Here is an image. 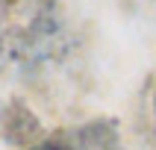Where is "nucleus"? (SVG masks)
<instances>
[{
  "mask_svg": "<svg viewBox=\"0 0 156 150\" xmlns=\"http://www.w3.org/2000/svg\"><path fill=\"white\" fill-rule=\"evenodd\" d=\"M38 150H56V147H38Z\"/></svg>",
  "mask_w": 156,
  "mask_h": 150,
  "instance_id": "obj_1",
  "label": "nucleus"
}]
</instances>
